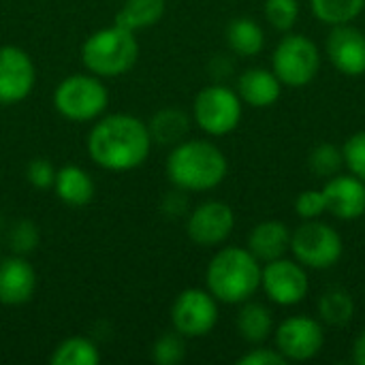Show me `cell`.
Instances as JSON below:
<instances>
[{
  "instance_id": "6da1fadb",
  "label": "cell",
  "mask_w": 365,
  "mask_h": 365,
  "mask_svg": "<svg viewBox=\"0 0 365 365\" xmlns=\"http://www.w3.org/2000/svg\"><path fill=\"white\" fill-rule=\"evenodd\" d=\"M90 158L115 173L141 167L152 152V135L148 124L130 113H111L96 120L88 133Z\"/></svg>"
},
{
  "instance_id": "7a4b0ae2",
  "label": "cell",
  "mask_w": 365,
  "mask_h": 365,
  "mask_svg": "<svg viewBox=\"0 0 365 365\" xmlns=\"http://www.w3.org/2000/svg\"><path fill=\"white\" fill-rule=\"evenodd\" d=\"M169 182L182 192H207L220 186L229 173L225 152L205 139H184L173 145L165 165Z\"/></svg>"
},
{
  "instance_id": "3957f363",
  "label": "cell",
  "mask_w": 365,
  "mask_h": 365,
  "mask_svg": "<svg viewBox=\"0 0 365 365\" xmlns=\"http://www.w3.org/2000/svg\"><path fill=\"white\" fill-rule=\"evenodd\" d=\"M261 261L248 248L227 246L212 257L205 269V284L220 304L237 306L261 289Z\"/></svg>"
},
{
  "instance_id": "277c9868",
  "label": "cell",
  "mask_w": 365,
  "mask_h": 365,
  "mask_svg": "<svg viewBox=\"0 0 365 365\" xmlns=\"http://www.w3.org/2000/svg\"><path fill=\"white\" fill-rule=\"evenodd\" d=\"M139 60V43L135 32L113 24L96 30L81 45V62L88 73L107 79L128 73Z\"/></svg>"
},
{
  "instance_id": "5b68a950",
  "label": "cell",
  "mask_w": 365,
  "mask_h": 365,
  "mask_svg": "<svg viewBox=\"0 0 365 365\" xmlns=\"http://www.w3.org/2000/svg\"><path fill=\"white\" fill-rule=\"evenodd\" d=\"M109 92L101 77L75 73L62 79L53 92L56 111L71 122H90L105 113Z\"/></svg>"
},
{
  "instance_id": "8992f818",
  "label": "cell",
  "mask_w": 365,
  "mask_h": 365,
  "mask_svg": "<svg viewBox=\"0 0 365 365\" xmlns=\"http://www.w3.org/2000/svg\"><path fill=\"white\" fill-rule=\"evenodd\" d=\"M291 252L306 269H331L344 255L342 235L323 220H304L291 231Z\"/></svg>"
},
{
  "instance_id": "52a82bcc",
  "label": "cell",
  "mask_w": 365,
  "mask_h": 365,
  "mask_svg": "<svg viewBox=\"0 0 365 365\" xmlns=\"http://www.w3.org/2000/svg\"><path fill=\"white\" fill-rule=\"evenodd\" d=\"M242 105L244 101L237 90H231L225 83H212L197 92L192 103V120L203 133L225 137L240 126L244 113Z\"/></svg>"
},
{
  "instance_id": "ba28073f",
  "label": "cell",
  "mask_w": 365,
  "mask_h": 365,
  "mask_svg": "<svg viewBox=\"0 0 365 365\" xmlns=\"http://www.w3.org/2000/svg\"><path fill=\"white\" fill-rule=\"evenodd\" d=\"M321 49L306 34H287L272 53V71L289 88L312 83L321 71Z\"/></svg>"
},
{
  "instance_id": "9c48e42d",
  "label": "cell",
  "mask_w": 365,
  "mask_h": 365,
  "mask_svg": "<svg viewBox=\"0 0 365 365\" xmlns=\"http://www.w3.org/2000/svg\"><path fill=\"white\" fill-rule=\"evenodd\" d=\"M218 299L207 289H186L171 306V325L184 338H203L218 325Z\"/></svg>"
},
{
  "instance_id": "30bf717a",
  "label": "cell",
  "mask_w": 365,
  "mask_h": 365,
  "mask_svg": "<svg viewBox=\"0 0 365 365\" xmlns=\"http://www.w3.org/2000/svg\"><path fill=\"white\" fill-rule=\"evenodd\" d=\"M261 289L265 291L269 302L282 308H291L308 297L310 278L299 261L280 257L263 265Z\"/></svg>"
},
{
  "instance_id": "8fae6325",
  "label": "cell",
  "mask_w": 365,
  "mask_h": 365,
  "mask_svg": "<svg viewBox=\"0 0 365 365\" xmlns=\"http://www.w3.org/2000/svg\"><path fill=\"white\" fill-rule=\"evenodd\" d=\"M274 342L287 361H310L323 351L325 331L317 319L297 314L274 327Z\"/></svg>"
},
{
  "instance_id": "7c38bea8",
  "label": "cell",
  "mask_w": 365,
  "mask_h": 365,
  "mask_svg": "<svg viewBox=\"0 0 365 365\" xmlns=\"http://www.w3.org/2000/svg\"><path fill=\"white\" fill-rule=\"evenodd\" d=\"M235 229V212L225 201H205L197 205L186 222V233L197 246H220Z\"/></svg>"
},
{
  "instance_id": "4fadbf2b",
  "label": "cell",
  "mask_w": 365,
  "mask_h": 365,
  "mask_svg": "<svg viewBox=\"0 0 365 365\" xmlns=\"http://www.w3.org/2000/svg\"><path fill=\"white\" fill-rule=\"evenodd\" d=\"M36 83L32 58L17 45L0 47V105H15L30 96Z\"/></svg>"
},
{
  "instance_id": "5bb4252c",
  "label": "cell",
  "mask_w": 365,
  "mask_h": 365,
  "mask_svg": "<svg viewBox=\"0 0 365 365\" xmlns=\"http://www.w3.org/2000/svg\"><path fill=\"white\" fill-rule=\"evenodd\" d=\"M329 62L346 77L365 75V32L351 24L331 26L325 41Z\"/></svg>"
},
{
  "instance_id": "9a60e30c",
  "label": "cell",
  "mask_w": 365,
  "mask_h": 365,
  "mask_svg": "<svg viewBox=\"0 0 365 365\" xmlns=\"http://www.w3.org/2000/svg\"><path fill=\"white\" fill-rule=\"evenodd\" d=\"M327 214L338 220H359L365 216V182L357 175H334L323 186Z\"/></svg>"
},
{
  "instance_id": "2e32d148",
  "label": "cell",
  "mask_w": 365,
  "mask_h": 365,
  "mask_svg": "<svg viewBox=\"0 0 365 365\" xmlns=\"http://www.w3.org/2000/svg\"><path fill=\"white\" fill-rule=\"evenodd\" d=\"M36 291V272L24 255H13L0 261V304L21 306Z\"/></svg>"
},
{
  "instance_id": "e0dca14e",
  "label": "cell",
  "mask_w": 365,
  "mask_h": 365,
  "mask_svg": "<svg viewBox=\"0 0 365 365\" xmlns=\"http://www.w3.org/2000/svg\"><path fill=\"white\" fill-rule=\"evenodd\" d=\"M237 94L250 107H272L282 96V81L276 77L274 71L252 66L237 77Z\"/></svg>"
},
{
  "instance_id": "ac0fdd59",
  "label": "cell",
  "mask_w": 365,
  "mask_h": 365,
  "mask_svg": "<svg viewBox=\"0 0 365 365\" xmlns=\"http://www.w3.org/2000/svg\"><path fill=\"white\" fill-rule=\"evenodd\" d=\"M248 250L261 263L280 259L291 250V229L282 220H263L252 227L248 235Z\"/></svg>"
},
{
  "instance_id": "d6986e66",
  "label": "cell",
  "mask_w": 365,
  "mask_h": 365,
  "mask_svg": "<svg viewBox=\"0 0 365 365\" xmlns=\"http://www.w3.org/2000/svg\"><path fill=\"white\" fill-rule=\"evenodd\" d=\"M53 190L62 203L71 207H83L94 199L96 186H94L92 175L86 169L77 165H66L56 171Z\"/></svg>"
},
{
  "instance_id": "ffe728a7",
  "label": "cell",
  "mask_w": 365,
  "mask_h": 365,
  "mask_svg": "<svg viewBox=\"0 0 365 365\" xmlns=\"http://www.w3.org/2000/svg\"><path fill=\"white\" fill-rule=\"evenodd\" d=\"M148 130H150L154 143L178 145L180 141L186 139V135L190 130V118L180 107H163L150 118Z\"/></svg>"
},
{
  "instance_id": "44dd1931",
  "label": "cell",
  "mask_w": 365,
  "mask_h": 365,
  "mask_svg": "<svg viewBox=\"0 0 365 365\" xmlns=\"http://www.w3.org/2000/svg\"><path fill=\"white\" fill-rule=\"evenodd\" d=\"M237 334L248 344H263L274 334V317L265 304L244 302L237 312Z\"/></svg>"
},
{
  "instance_id": "7402d4cb",
  "label": "cell",
  "mask_w": 365,
  "mask_h": 365,
  "mask_svg": "<svg viewBox=\"0 0 365 365\" xmlns=\"http://www.w3.org/2000/svg\"><path fill=\"white\" fill-rule=\"evenodd\" d=\"M227 43L242 58L259 56L265 47V30L252 17H235L227 26Z\"/></svg>"
},
{
  "instance_id": "603a6c76",
  "label": "cell",
  "mask_w": 365,
  "mask_h": 365,
  "mask_svg": "<svg viewBox=\"0 0 365 365\" xmlns=\"http://www.w3.org/2000/svg\"><path fill=\"white\" fill-rule=\"evenodd\" d=\"M165 0H124L120 11L115 13L113 24L130 32H139L156 26L165 15Z\"/></svg>"
},
{
  "instance_id": "cb8c5ba5",
  "label": "cell",
  "mask_w": 365,
  "mask_h": 365,
  "mask_svg": "<svg viewBox=\"0 0 365 365\" xmlns=\"http://www.w3.org/2000/svg\"><path fill=\"white\" fill-rule=\"evenodd\" d=\"M355 317V302L349 291L334 287L319 299V319L329 327H346Z\"/></svg>"
},
{
  "instance_id": "d4e9b609",
  "label": "cell",
  "mask_w": 365,
  "mask_h": 365,
  "mask_svg": "<svg viewBox=\"0 0 365 365\" xmlns=\"http://www.w3.org/2000/svg\"><path fill=\"white\" fill-rule=\"evenodd\" d=\"M310 11L325 26H342L364 13L365 0H310Z\"/></svg>"
},
{
  "instance_id": "484cf974",
  "label": "cell",
  "mask_w": 365,
  "mask_h": 365,
  "mask_svg": "<svg viewBox=\"0 0 365 365\" xmlns=\"http://www.w3.org/2000/svg\"><path fill=\"white\" fill-rule=\"evenodd\" d=\"M49 361L53 365H98L101 351L90 338L73 336L56 346Z\"/></svg>"
},
{
  "instance_id": "4316f807",
  "label": "cell",
  "mask_w": 365,
  "mask_h": 365,
  "mask_svg": "<svg viewBox=\"0 0 365 365\" xmlns=\"http://www.w3.org/2000/svg\"><path fill=\"white\" fill-rule=\"evenodd\" d=\"M344 167V154L342 148L334 145V143H319L310 156H308V169L319 175V178H334L340 173V169Z\"/></svg>"
},
{
  "instance_id": "83f0119b",
  "label": "cell",
  "mask_w": 365,
  "mask_h": 365,
  "mask_svg": "<svg viewBox=\"0 0 365 365\" xmlns=\"http://www.w3.org/2000/svg\"><path fill=\"white\" fill-rule=\"evenodd\" d=\"M186 338L182 334L167 331L152 346V359L158 365H178L186 359Z\"/></svg>"
},
{
  "instance_id": "f1b7e54d",
  "label": "cell",
  "mask_w": 365,
  "mask_h": 365,
  "mask_svg": "<svg viewBox=\"0 0 365 365\" xmlns=\"http://www.w3.org/2000/svg\"><path fill=\"white\" fill-rule=\"evenodd\" d=\"M265 19L278 32H289L299 19V0H265Z\"/></svg>"
},
{
  "instance_id": "f546056e",
  "label": "cell",
  "mask_w": 365,
  "mask_h": 365,
  "mask_svg": "<svg viewBox=\"0 0 365 365\" xmlns=\"http://www.w3.org/2000/svg\"><path fill=\"white\" fill-rule=\"evenodd\" d=\"M342 154H344V165L349 167V171L365 182V130L351 135L344 141Z\"/></svg>"
},
{
  "instance_id": "4dcf8cb0",
  "label": "cell",
  "mask_w": 365,
  "mask_h": 365,
  "mask_svg": "<svg viewBox=\"0 0 365 365\" xmlns=\"http://www.w3.org/2000/svg\"><path fill=\"white\" fill-rule=\"evenodd\" d=\"M295 212L304 220H317L323 214H327V203H325L323 188L321 190L308 188V190L299 192V197L295 199Z\"/></svg>"
},
{
  "instance_id": "1f68e13d",
  "label": "cell",
  "mask_w": 365,
  "mask_h": 365,
  "mask_svg": "<svg viewBox=\"0 0 365 365\" xmlns=\"http://www.w3.org/2000/svg\"><path fill=\"white\" fill-rule=\"evenodd\" d=\"M9 244L15 255H28L38 246V229L30 220H19L11 233H9Z\"/></svg>"
},
{
  "instance_id": "d6a6232c",
  "label": "cell",
  "mask_w": 365,
  "mask_h": 365,
  "mask_svg": "<svg viewBox=\"0 0 365 365\" xmlns=\"http://www.w3.org/2000/svg\"><path fill=\"white\" fill-rule=\"evenodd\" d=\"M26 180L30 186L38 188V190H47L53 188V180H56V169L47 158H34L28 163L26 167Z\"/></svg>"
},
{
  "instance_id": "836d02e7",
  "label": "cell",
  "mask_w": 365,
  "mask_h": 365,
  "mask_svg": "<svg viewBox=\"0 0 365 365\" xmlns=\"http://www.w3.org/2000/svg\"><path fill=\"white\" fill-rule=\"evenodd\" d=\"M289 361L278 353V349H265V346H259L252 349L250 353L242 355L237 359V365H287Z\"/></svg>"
},
{
  "instance_id": "e575fe53",
  "label": "cell",
  "mask_w": 365,
  "mask_h": 365,
  "mask_svg": "<svg viewBox=\"0 0 365 365\" xmlns=\"http://www.w3.org/2000/svg\"><path fill=\"white\" fill-rule=\"evenodd\" d=\"M353 361L357 365H365V329L359 331V336L353 342Z\"/></svg>"
}]
</instances>
